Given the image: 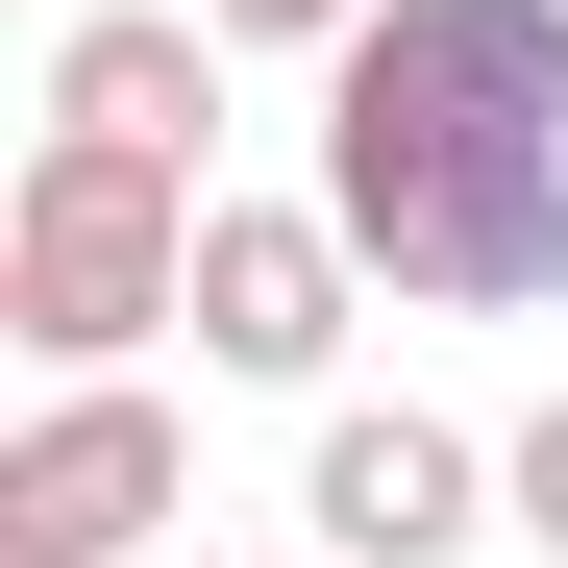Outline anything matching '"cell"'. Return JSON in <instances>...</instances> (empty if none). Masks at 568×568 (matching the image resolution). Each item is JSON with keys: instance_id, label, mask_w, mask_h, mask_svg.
Returning a JSON list of instances; mask_svg holds the SVG:
<instances>
[{"instance_id": "obj_1", "label": "cell", "mask_w": 568, "mask_h": 568, "mask_svg": "<svg viewBox=\"0 0 568 568\" xmlns=\"http://www.w3.org/2000/svg\"><path fill=\"white\" fill-rule=\"evenodd\" d=\"M322 223L420 322L568 297V0H371L322 50Z\"/></svg>"}, {"instance_id": "obj_6", "label": "cell", "mask_w": 568, "mask_h": 568, "mask_svg": "<svg viewBox=\"0 0 568 568\" xmlns=\"http://www.w3.org/2000/svg\"><path fill=\"white\" fill-rule=\"evenodd\" d=\"M50 124H74V149L199 173V124H223V26H199V0H100V26L50 50Z\"/></svg>"}, {"instance_id": "obj_9", "label": "cell", "mask_w": 568, "mask_h": 568, "mask_svg": "<svg viewBox=\"0 0 568 568\" xmlns=\"http://www.w3.org/2000/svg\"><path fill=\"white\" fill-rule=\"evenodd\" d=\"M297 568H346V544H297Z\"/></svg>"}, {"instance_id": "obj_4", "label": "cell", "mask_w": 568, "mask_h": 568, "mask_svg": "<svg viewBox=\"0 0 568 568\" xmlns=\"http://www.w3.org/2000/svg\"><path fill=\"white\" fill-rule=\"evenodd\" d=\"M495 495H519V469H469V445H445V420H396V396L322 420V469H297V519H322L346 568H469V544H519Z\"/></svg>"}, {"instance_id": "obj_7", "label": "cell", "mask_w": 568, "mask_h": 568, "mask_svg": "<svg viewBox=\"0 0 568 568\" xmlns=\"http://www.w3.org/2000/svg\"><path fill=\"white\" fill-rule=\"evenodd\" d=\"M495 469H519V544H544V568H568V396H544V420H519V445H495Z\"/></svg>"}, {"instance_id": "obj_2", "label": "cell", "mask_w": 568, "mask_h": 568, "mask_svg": "<svg viewBox=\"0 0 568 568\" xmlns=\"http://www.w3.org/2000/svg\"><path fill=\"white\" fill-rule=\"evenodd\" d=\"M0 322H26L50 371H124L149 322H199V173L149 149H26V199H0Z\"/></svg>"}, {"instance_id": "obj_3", "label": "cell", "mask_w": 568, "mask_h": 568, "mask_svg": "<svg viewBox=\"0 0 568 568\" xmlns=\"http://www.w3.org/2000/svg\"><path fill=\"white\" fill-rule=\"evenodd\" d=\"M173 495H199V445H173V396H124V371H74V396L0 445V568H124Z\"/></svg>"}, {"instance_id": "obj_8", "label": "cell", "mask_w": 568, "mask_h": 568, "mask_svg": "<svg viewBox=\"0 0 568 568\" xmlns=\"http://www.w3.org/2000/svg\"><path fill=\"white\" fill-rule=\"evenodd\" d=\"M199 26H223V50H346L371 0H199Z\"/></svg>"}, {"instance_id": "obj_5", "label": "cell", "mask_w": 568, "mask_h": 568, "mask_svg": "<svg viewBox=\"0 0 568 568\" xmlns=\"http://www.w3.org/2000/svg\"><path fill=\"white\" fill-rule=\"evenodd\" d=\"M346 297H371V247H346L322 199H199V346H223V371L297 396V371L346 346Z\"/></svg>"}]
</instances>
